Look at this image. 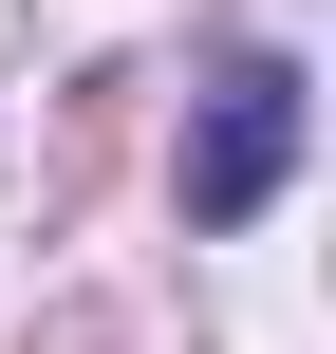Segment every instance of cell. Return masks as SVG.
Returning a JSON list of instances; mask_svg holds the SVG:
<instances>
[{"mask_svg":"<svg viewBox=\"0 0 336 354\" xmlns=\"http://www.w3.org/2000/svg\"><path fill=\"white\" fill-rule=\"evenodd\" d=\"M281 168H299V75H281V56H243V75L206 93V131H187V224H243Z\"/></svg>","mask_w":336,"mask_h":354,"instance_id":"cell-1","label":"cell"}]
</instances>
